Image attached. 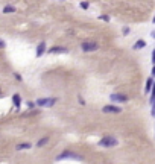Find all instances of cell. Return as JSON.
I'll list each match as a JSON object with an SVG mask.
<instances>
[{
  "label": "cell",
  "instance_id": "cell-13",
  "mask_svg": "<svg viewBox=\"0 0 155 164\" xmlns=\"http://www.w3.org/2000/svg\"><path fill=\"white\" fill-rule=\"evenodd\" d=\"M11 12H15V8H14V6L8 5V6L3 8V14H11Z\"/></svg>",
  "mask_w": 155,
  "mask_h": 164
},
{
  "label": "cell",
  "instance_id": "cell-10",
  "mask_svg": "<svg viewBox=\"0 0 155 164\" xmlns=\"http://www.w3.org/2000/svg\"><path fill=\"white\" fill-rule=\"evenodd\" d=\"M146 46V41L144 40H138L135 44H134V50H140V49H143Z\"/></svg>",
  "mask_w": 155,
  "mask_h": 164
},
{
  "label": "cell",
  "instance_id": "cell-20",
  "mask_svg": "<svg viewBox=\"0 0 155 164\" xmlns=\"http://www.w3.org/2000/svg\"><path fill=\"white\" fill-rule=\"evenodd\" d=\"M152 62H154V64H155V50H154V52H152Z\"/></svg>",
  "mask_w": 155,
  "mask_h": 164
},
{
  "label": "cell",
  "instance_id": "cell-22",
  "mask_svg": "<svg viewBox=\"0 0 155 164\" xmlns=\"http://www.w3.org/2000/svg\"><path fill=\"white\" fill-rule=\"evenodd\" d=\"M152 38H155V31H154V32H152Z\"/></svg>",
  "mask_w": 155,
  "mask_h": 164
},
{
  "label": "cell",
  "instance_id": "cell-8",
  "mask_svg": "<svg viewBox=\"0 0 155 164\" xmlns=\"http://www.w3.org/2000/svg\"><path fill=\"white\" fill-rule=\"evenodd\" d=\"M12 102H14L15 108H20V106H22V99H20V94H14V96H12Z\"/></svg>",
  "mask_w": 155,
  "mask_h": 164
},
{
  "label": "cell",
  "instance_id": "cell-19",
  "mask_svg": "<svg viewBox=\"0 0 155 164\" xmlns=\"http://www.w3.org/2000/svg\"><path fill=\"white\" fill-rule=\"evenodd\" d=\"M3 47H5V41H2V40H0V49H3Z\"/></svg>",
  "mask_w": 155,
  "mask_h": 164
},
{
  "label": "cell",
  "instance_id": "cell-9",
  "mask_svg": "<svg viewBox=\"0 0 155 164\" xmlns=\"http://www.w3.org/2000/svg\"><path fill=\"white\" fill-rule=\"evenodd\" d=\"M32 147V144L31 143H20V144H17L15 146V149L17 151H24V149H31Z\"/></svg>",
  "mask_w": 155,
  "mask_h": 164
},
{
  "label": "cell",
  "instance_id": "cell-12",
  "mask_svg": "<svg viewBox=\"0 0 155 164\" xmlns=\"http://www.w3.org/2000/svg\"><path fill=\"white\" fill-rule=\"evenodd\" d=\"M67 157H76L73 152H64V153H61L60 157H56V161L58 160H64V158H67Z\"/></svg>",
  "mask_w": 155,
  "mask_h": 164
},
{
  "label": "cell",
  "instance_id": "cell-21",
  "mask_svg": "<svg viewBox=\"0 0 155 164\" xmlns=\"http://www.w3.org/2000/svg\"><path fill=\"white\" fill-rule=\"evenodd\" d=\"M152 76H155V64H154V67H152Z\"/></svg>",
  "mask_w": 155,
  "mask_h": 164
},
{
  "label": "cell",
  "instance_id": "cell-6",
  "mask_svg": "<svg viewBox=\"0 0 155 164\" xmlns=\"http://www.w3.org/2000/svg\"><path fill=\"white\" fill-rule=\"evenodd\" d=\"M49 53H67V49L62 46H55L49 50Z\"/></svg>",
  "mask_w": 155,
  "mask_h": 164
},
{
  "label": "cell",
  "instance_id": "cell-1",
  "mask_svg": "<svg viewBox=\"0 0 155 164\" xmlns=\"http://www.w3.org/2000/svg\"><path fill=\"white\" fill-rule=\"evenodd\" d=\"M117 144V140L114 138V137H104L102 140L99 141V146H102V147H113V146H116Z\"/></svg>",
  "mask_w": 155,
  "mask_h": 164
},
{
  "label": "cell",
  "instance_id": "cell-3",
  "mask_svg": "<svg viewBox=\"0 0 155 164\" xmlns=\"http://www.w3.org/2000/svg\"><path fill=\"white\" fill-rule=\"evenodd\" d=\"M55 104H56V99L55 97H50V99H38L36 100V105L38 106H49L50 108V106H53Z\"/></svg>",
  "mask_w": 155,
  "mask_h": 164
},
{
  "label": "cell",
  "instance_id": "cell-11",
  "mask_svg": "<svg viewBox=\"0 0 155 164\" xmlns=\"http://www.w3.org/2000/svg\"><path fill=\"white\" fill-rule=\"evenodd\" d=\"M152 85H154V79H152V78H149V79L146 81V88H144V90H146V93H149V91H151Z\"/></svg>",
  "mask_w": 155,
  "mask_h": 164
},
{
  "label": "cell",
  "instance_id": "cell-23",
  "mask_svg": "<svg viewBox=\"0 0 155 164\" xmlns=\"http://www.w3.org/2000/svg\"><path fill=\"white\" fill-rule=\"evenodd\" d=\"M154 23H155V17H154Z\"/></svg>",
  "mask_w": 155,
  "mask_h": 164
},
{
  "label": "cell",
  "instance_id": "cell-15",
  "mask_svg": "<svg viewBox=\"0 0 155 164\" xmlns=\"http://www.w3.org/2000/svg\"><path fill=\"white\" fill-rule=\"evenodd\" d=\"M88 6H90L88 2H81V8H82V9H88Z\"/></svg>",
  "mask_w": 155,
  "mask_h": 164
},
{
  "label": "cell",
  "instance_id": "cell-18",
  "mask_svg": "<svg viewBox=\"0 0 155 164\" xmlns=\"http://www.w3.org/2000/svg\"><path fill=\"white\" fill-rule=\"evenodd\" d=\"M27 106H29V108H34V106H35V104H32V102H27Z\"/></svg>",
  "mask_w": 155,
  "mask_h": 164
},
{
  "label": "cell",
  "instance_id": "cell-4",
  "mask_svg": "<svg viewBox=\"0 0 155 164\" xmlns=\"http://www.w3.org/2000/svg\"><path fill=\"white\" fill-rule=\"evenodd\" d=\"M102 111L104 113H111V114H119V113H122V108H117L114 105H105L102 108Z\"/></svg>",
  "mask_w": 155,
  "mask_h": 164
},
{
  "label": "cell",
  "instance_id": "cell-14",
  "mask_svg": "<svg viewBox=\"0 0 155 164\" xmlns=\"http://www.w3.org/2000/svg\"><path fill=\"white\" fill-rule=\"evenodd\" d=\"M47 141H49V137H43L41 140L38 141V143H36V146H38V147H43V146H44V144H46Z\"/></svg>",
  "mask_w": 155,
  "mask_h": 164
},
{
  "label": "cell",
  "instance_id": "cell-5",
  "mask_svg": "<svg viewBox=\"0 0 155 164\" xmlns=\"http://www.w3.org/2000/svg\"><path fill=\"white\" fill-rule=\"evenodd\" d=\"M111 100L114 102H128V96L126 94H111Z\"/></svg>",
  "mask_w": 155,
  "mask_h": 164
},
{
  "label": "cell",
  "instance_id": "cell-7",
  "mask_svg": "<svg viewBox=\"0 0 155 164\" xmlns=\"http://www.w3.org/2000/svg\"><path fill=\"white\" fill-rule=\"evenodd\" d=\"M44 50H46V43H40L38 47H36V56H38V58H40V56H43Z\"/></svg>",
  "mask_w": 155,
  "mask_h": 164
},
{
  "label": "cell",
  "instance_id": "cell-16",
  "mask_svg": "<svg viewBox=\"0 0 155 164\" xmlns=\"http://www.w3.org/2000/svg\"><path fill=\"white\" fill-rule=\"evenodd\" d=\"M100 20H104V22H109V17H108V15H100Z\"/></svg>",
  "mask_w": 155,
  "mask_h": 164
},
{
  "label": "cell",
  "instance_id": "cell-17",
  "mask_svg": "<svg viewBox=\"0 0 155 164\" xmlns=\"http://www.w3.org/2000/svg\"><path fill=\"white\" fill-rule=\"evenodd\" d=\"M129 34V27H123V35H128Z\"/></svg>",
  "mask_w": 155,
  "mask_h": 164
},
{
  "label": "cell",
  "instance_id": "cell-2",
  "mask_svg": "<svg viewBox=\"0 0 155 164\" xmlns=\"http://www.w3.org/2000/svg\"><path fill=\"white\" fill-rule=\"evenodd\" d=\"M97 43L94 41H82V44H81V49H82L84 52H94L97 50Z\"/></svg>",
  "mask_w": 155,
  "mask_h": 164
}]
</instances>
